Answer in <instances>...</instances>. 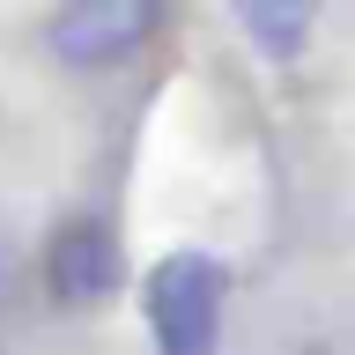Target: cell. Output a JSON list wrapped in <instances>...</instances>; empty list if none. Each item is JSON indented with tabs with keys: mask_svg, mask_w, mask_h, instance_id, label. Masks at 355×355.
<instances>
[{
	"mask_svg": "<svg viewBox=\"0 0 355 355\" xmlns=\"http://www.w3.org/2000/svg\"><path fill=\"white\" fill-rule=\"evenodd\" d=\"M222 296L230 274L207 252H171L148 266V333L155 355H215L222 348Z\"/></svg>",
	"mask_w": 355,
	"mask_h": 355,
	"instance_id": "1",
	"label": "cell"
},
{
	"mask_svg": "<svg viewBox=\"0 0 355 355\" xmlns=\"http://www.w3.org/2000/svg\"><path fill=\"white\" fill-rule=\"evenodd\" d=\"M155 22H163V0H60V15L44 22V44L60 67L96 74V67L133 60L155 37Z\"/></svg>",
	"mask_w": 355,
	"mask_h": 355,
	"instance_id": "2",
	"label": "cell"
},
{
	"mask_svg": "<svg viewBox=\"0 0 355 355\" xmlns=\"http://www.w3.org/2000/svg\"><path fill=\"white\" fill-rule=\"evenodd\" d=\"M44 282H52V296L74 304V311L119 296V282H126L119 230H111L104 215H67L60 230H52V244H44Z\"/></svg>",
	"mask_w": 355,
	"mask_h": 355,
	"instance_id": "3",
	"label": "cell"
},
{
	"mask_svg": "<svg viewBox=\"0 0 355 355\" xmlns=\"http://www.w3.org/2000/svg\"><path fill=\"white\" fill-rule=\"evenodd\" d=\"M237 22L274 67H288L318 30V0H237Z\"/></svg>",
	"mask_w": 355,
	"mask_h": 355,
	"instance_id": "4",
	"label": "cell"
}]
</instances>
